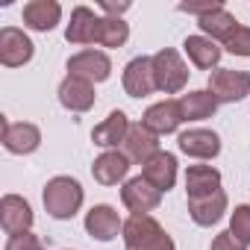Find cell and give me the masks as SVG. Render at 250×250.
<instances>
[{"instance_id": "cell-1", "label": "cell", "mask_w": 250, "mask_h": 250, "mask_svg": "<svg viewBox=\"0 0 250 250\" xmlns=\"http://www.w3.org/2000/svg\"><path fill=\"white\" fill-rule=\"evenodd\" d=\"M124 244L127 250H177L174 238L150 215H130L124 221Z\"/></svg>"}, {"instance_id": "cell-2", "label": "cell", "mask_w": 250, "mask_h": 250, "mask_svg": "<svg viewBox=\"0 0 250 250\" xmlns=\"http://www.w3.org/2000/svg\"><path fill=\"white\" fill-rule=\"evenodd\" d=\"M42 200H44V209L50 218L68 221L83 206V186L74 177H53V180H47Z\"/></svg>"}, {"instance_id": "cell-3", "label": "cell", "mask_w": 250, "mask_h": 250, "mask_svg": "<svg viewBox=\"0 0 250 250\" xmlns=\"http://www.w3.org/2000/svg\"><path fill=\"white\" fill-rule=\"evenodd\" d=\"M153 74H156V88H159V91H165V94H177V91L186 88L191 71L186 68V62L180 59L177 50L165 47V50L153 53Z\"/></svg>"}, {"instance_id": "cell-4", "label": "cell", "mask_w": 250, "mask_h": 250, "mask_svg": "<svg viewBox=\"0 0 250 250\" xmlns=\"http://www.w3.org/2000/svg\"><path fill=\"white\" fill-rule=\"evenodd\" d=\"M209 91L218 103H235L244 94H250V74L232 71V68H215L209 74Z\"/></svg>"}, {"instance_id": "cell-5", "label": "cell", "mask_w": 250, "mask_h": 250, "mask_svg": "<svg viewBox=\"0 0 250 250\" xmlns=\"http://www.w3.org/2000/svg\"><path fill=\"white\" fill-rule=\"evenodd\" d=\"M121 200H124V206H127L133 215H147V212H153L162 203V191L156 186H150L145 177H133V180L124 183Z\"/></svg>"}, {"instance_id": "cell-6", "label": "cell", "mask_w": 250, "mask_h": 250, "mask_svg": "<svg viewBox=\"0 0 250 250\" xmlns=\"http://www.w3.org/2000/svg\"><path fill=\"white\" fill-rule=\"evenodd\" d=\"M112 74V62L103 50H80L68 59V77H80L88 83H103Z\"/></svg>"}, {"instance_id": "cell-7", "label": "cell", "mask_w": 250, "mask_h": 250, "mask_svg": "<svg viewBox=\"0 0 250 250\" xmlns=\"http://www.w3.org/2000/svg\"><path fill=\"white\" fill-rule=\"evenodd\" d=\"M124 91L130 97H147L156 88V74H153V56H136L124 68Z\"/></svg>"}, {"instance_id": "cell-8", "label": "cell", "mask_w": 250, "mask_h": 250, "mask_svg": "<svg viewBox=\"0 0 250 250\" xmlns=\"http://www.w3.org/2000/svg\"><path fill=\"white\" fill-rule=\"evenodd\" d=\"M30 59H33V42L24 30H18V27L0 30V62L6 68H21Z\"/></svg>"}, {"instance_id": "cell-9", "label": "cell", "mask_w": 250, "mask_h": 250, "mask_svg": "<svg viewBox=\"0 0 250 250\" xmlns=\"http://www.w3.org/2000/svg\"><path fill=\"white\" fill-rule=\"evenodd\" d=\"M39 145H42V133H39L36 124H30V121L12 124V121L3 118V147H6L9 153L27 156V153H33V150H39Z\"/></svg>"}, {"instance_id": "cell-10", "label": "cell", "mask_w": 250, "mask_h": 250, "mask_svg": "<svg viewBox=\"0 0 250 250\" xmlns=\"http://www.w3.org/2000/svg\"><path fill=\"white\" fill-rule=\"evenodd\" d=\"M183 121H186V118H183L180 100H159V103H153V106L145 112V118H142V124H145L150 133H156V136L177 133V127H180Z\"/></svg>"}, {"instance_id": "cell-11", "label": "cell", "mask_w": 250, "mask_h": 250, "mask_svg": "<svg viewBox=\"0 0 250 250\" xmlns=\"http://www.w3.org/2000/svg\"><path fill=\"white\" fill-rule=\"evenodd\" d=\"M0 224L9 235H21V232H30L33 227V209L24 197L18 194H6L0 200Z\"/></svg>"}, {"instance_id": "cell-12", "label": "cell", "mask_w": 250, "mask_h": 250, "mask_svg": "<svg viewBox=\"0 0 250 250\" xmlns=\"http://www.w3.org/2000/svg\"><path fill=\"white\" fill-rule=\"evenodd\" d=\"M85 229L97 241H112V238H118V232H124V224L109 203H97L85 215Z\"/></svg>"}, {"instance_id": "cell-13", "label": "cell", "mask_w": 250, "mask_h": 250, "mask_svg": "<svg viewBox=\"0 0 250 250\" xmlns=\"http://www.w3.org/2000/svg\"><path fill=\"white\" fill-rule=\"evenodd\" d=\"M156 153H159V136L150 133L145 124H133L130 133H127V139H124V156H127L130 162L145 165Z\"/></svg>"}, {"instance_id": "cell-14", "label": "cell", "mask_w": 250, "mask_h": 250, "mask_svg": "<svg viewBox=\"0 0 250 250\" xmlns=\"http://www.w3.org/2000/svg\"><path fill=\"white\" fill-rule=\"evenodd\" d=\"M142 177H145L150 186H156L162 194L171 191L174 183H177V156L159 150L156 156H150V159L142 165Z\"/></svg>"}, {"instance_id": "cell-15", "label": "cell", "mask_w": 250, "mask_h": 250, "mask_svg": "<svg viewBox=\"0 0 250 250\" xmlns=\"http://www.w3.org/2000/svg\"><path fill=\"white\" fill-rule=\"evenodd\" d=\"M59 103L68 112H88L94 106V83L80 77H65L59 83Z\"/></svg>"}, {"instance_id": "cell-16", "label": "cell", "mask_w": 250, "mask_h": 250, "mask_svg": "<svg viewBox=\"0 0 250 250\" xmlns=\"http://www.w3.org/2000/svg\"><path fill=\"white\" fill-rule=\"evenodd\" d=\"M177 145L186 156H194V159H215L221 153V139L212 130H186L180 133Z\"/></svg>"}, {"instance_id": "cell-17", "label": "cell", "mask_w": 250, "mask_h": 250, "mask_svg": "<svg viewBox=\"0 0 250 250\" xmlns=\"http://www.w3.org/2000/svg\"><path fill=\"white\" fill-rule=\"evenodd\" d=\"M130 127H133V124L127 121V115H124L121 109H115V112H109V118H106L103 124H97V127H94L91 142H94L97 147L115 150L118 145H124V139H127Z\"/></svg>"}, {"instance_id": "cell-18", "label": "cell", "mask_w": 250, "mask_h": 250, "mask_svg": "<svg viewBox=\"0 0 250 250\" xmlns=\"http://www.w3.org/2000/svg\"><path fill=\"white\" fill-rule=\"evenodd\" d=\"M62 18V6L56 0H30L24 6V27L36 33H50Z\"/></svg>"}, {"instance_id": "cell-19", "label": "cell", "mask_w": 250, "mask_h": 250, "mask_svg": "<svg viewBox=\"0 0 250 250\" xmlns=\"http://www.w3.org/2000/svg\"><path fill=\"white\" fill-rule=\"evenodd\" d=\"M127 171H130V159L124 156V153H118V150L100 153L94 159V165H91V177L100 186H118L124 177H127Z\"/></svg>"}, {"instance_id": "cell-20", "label": "cell", "mask_w": 250, "mask_h": 250, "mask_svg": "<svg viewBox=\"0 0 250 250\" xmlns=\"http://www.w3.org/2000/svg\"><path fill=\"white\" fill-rule=\"evenodd\" d=\"M186 191H188V200L209 197V194L221 191V171L212 168V165H188V171H186Z\"/></svg>"}, {"instance_id": "cell-21", "label": "cell", "mask_w": 250, "mask_h": 250, "mask_svg": "<svg viewBox=\"0 0 250 250\" xmlns=\"http://www.w3.org/2000/svg\"><path fill=\"white\" fill-rule=\"evenodd\" d=\"M224 212H227V194H224V191H215V194H209V197H194V200H188V215H191V221L200 224V227L218 224V221L224 218Z\"/></svg>"}, {"instance_id": "cell-22", "label": "cell", "mask_w": 250, "mask_h": 250, "mask_svg": "<svg viewBox=\"0 0 250 250\" xmlns=\"http://www.w3.org/2000/svg\"><path fill=\"white\" fill-rule=\"evenodd\" d=\"M183 50H186L188 59H191L197 68H203V71L215 68L218 59H221V47H218V42L209 39V36H188V39L183 42Z\"/></svg>"}, {"instance_id": "cell-23", "label": "cell", "mask_w": 250, "mask_h": 250, "mask_svg": "<svg viewBox=\"0 0 250 250\" xmlns=\"http://www.w3.org/2000/svg\"><path fill=\"white\" fill-rule=\"evenodd\" d=\"M180 109H183V118L186 121H203V118H212L218 112V100L209 88L203 91H188L180 97Z\"/></svg>"}, {"instance_id": "cell-24", "label": "cell", "mask_w": 250, "mask_h": 250, "mask_svg": "<svg viewBox=\"0 0 250 250\" xmlns=\"http://www.w3.org/2000/svg\"><path fill=\"white\" fill-rule=\"evenodd\" d=\"M94 24H97V15L88 6H77L71 12V24L65 30V39L71 44H94Z\"/></svg>"}, {"instance_id": "cell-25", "label": "cell", "mask_w": 250, "mask_h": 250, "mask_svg": "<svg viewBox=\"0 0 250 250\" xmlns=\"http://www.w3.org/2000/svg\"><path fill=\"white\" fill-rule=\"evenodd\" d=\"M127 39H130L127 21L112 18V15L97 18V24H94V44H100V47H121Z\"/></svg>"}, {"instance_id": "cell-26", "label": "cell", "mask_w": 250, "mask_h": 250, "mask_svg": "<svg viewBox=\"0 0 250 250\" xmlns=\"http://www.w3.org/2000/svg\"><path fill=\"white\" fill-rule=\"evenodd\" d=\"M197 24H200V30H203L209 39H215V42H224V39L238 27V21H235L227 9H215V12L197 18Z\"/></svg>"}, {"instance_id": "cell-27", "label": "cell", "mask_w": 250, "mask_h": 250, "mask_svg": "<svg viewBox=\"0 0 250 250\" xmlns=\"http://www.w3.org/2000/svg\"><path fill=\"white\" fill-rule=\"evenodd\" d=\"M221 44H224L229 53H235V56H250V27L238 24Z\"/></svg>"}, {"instance_id": "cell-28", "label": "cell", "mask_w": 250, "mask_h": 250, "mask_svg": "<svg viewBox=\"0 0 250 250\" xmlns=\"http://www.w3.org/2000/svg\"><path fill=\"white\" fill-rule=\"evenodd\" d=\"M229 229L235 232V238L250 244V206H235V212L229 218Z\"/></svg>"}, {"instance_id": "cell-29", "label": "cell", "mask_w": 250, "mask_h": 250, "mask_svg": "<svg viewBox=\"0 0 250 250\" xmlns=\"http://www.w3.org/2000/svg\"><path fill=\"white\" fill-rule=\"evenodd\" d=\"M6 250H44V244H42L39 235H33V232H21V235H9Z\"/></svg>"}, {"instance_id": "cell-30", "label": "cell", "mask_w": 250, "mask_h": 250, "mask_svg": "<svg viewBox=\"0 0 250 250\" xmlns=\"http://www.w3.org/2000/svg\"><path fill=\"white\" fill-rule=\"evenodd\" d=\"M212 250H247V244L241 238H235L232 229H224L212 238Z\"/></svg>"}, {"instance_id": "cell-31", "label": "cell", "mask_w": 250, "mask_h": 250, "mask_svg": "<svg viewBox=\"0 0 250 250\" xmlns=\"http://www.w3.org/2000/svg\"><path fill=\"white\" fill-rule=\"evenodd\" d=\"M215 9H224V3H218V0H212V3H180V12H191L197 18L215 12Z\"/></svg>"}, {"instance_id": "cell-32", "label": "cell", "mask_w": 250, "mask_h": 250, "mask_svg": "<svg viewBox=\"0 0 250 250\" xmlns=\"http://www.w3.org/2000/svg\"><path fill=\"white\" fill-rule=\"evenodd\" d=\"M100 9H103L106 15H112V18H118L121 12H127V9H130V3H100Z\"/></svg>"}]
</instances>
